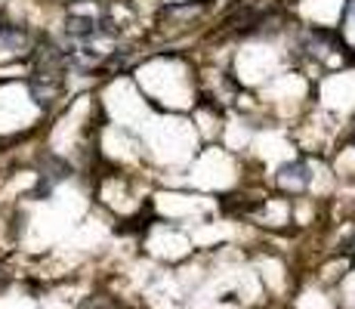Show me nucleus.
I'll use <instances>...</instances> for the list:
<instances>
[{"label":"nucleus","instance_id":"nucleus-1","mask_svg":"<svg viewBox=\"0 0 355 309\" xmlns=\"http://www.w3.org/2000/svg\"><path fill=\"white\" fill-rule=\"evenodd\" d=\"M65 87V68H34L31 96L37 106H53Z\"/></svg>","mask_w":355,"mask_h":309},{"label":"nucleus","instance_id":"nucleus-2","mask_svg":"<svg viewBox=\"0 0 355 309\" xmlns=\"http://www.w3.org/2000/svg\"><path fill=\"white\" fill-rule=\"evenodd\" d=\"M309 167H306L303 161H291L284 164L282 170H278V183L284 185V189H306V183H309Z\"/></svg>","mask_w":355,"mask_h":309},{"label":"nucleus","instance_id":"nucleus-3","mask_svg":"<svg viewBox=\"0 0 355 309\" xmlns=\"http://www.w3.org/2000/svg\"><path fill=\"white\" fill-rule=\"evenodd\" d=\"M0 37H3V47L6 50H25L28 47V31L22 28H12V25H0Z\"/></svg>","mask_w":355,"mask_h":309},{"label":"nucleus","instance_id":"nucleus-4","mask_svg":"<svg viewBox=\"0 0 355 309\" xmlns=\"http://www.w3.org/2000/svg\"><path fill=\"white\" fill-rule=\"evenodd\" d=\"M84 309H112V303H108V300H87V303H84Z\"/></svg>","mask_w":355,"mask_h":309},{"label":"nucleus","instance_id":"nucleus-5","mask_svg":"<svg viewBox=\"0 0 355 309\" xmlns=\"http://www.w3.org/2000/svg\"><path fill=\"white\" fill-rule=\"evenodd\" d=\"M349 247H352V251H355V238H352V242H349Z\"/></svg>","mask_w":355,"mask_h":309}]
</instances>
